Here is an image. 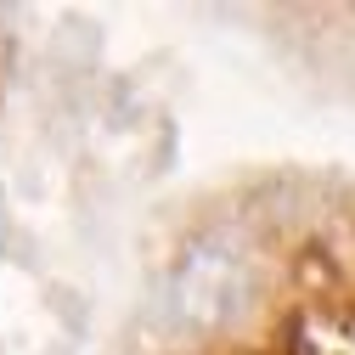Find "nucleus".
I'll list each match as a JSON object with an SVG mask.
<instances>
[{
	"mask_svg": "<svg viewBox=\"0 0 355 355\" xmlns=\"http://www.w3.org/2000/svg\"><path fill=\"white\" fill-rule=\"evenodd\" d=\"M248 293H254L248 254L226 237H198L164 282V310L187 333H214L248 310Z\"/></svg>",
	"mask_w": 355,
	"mask_h": 355,
	"instance_id": "nucleus-1",
	"label": "nucleus"
}]
</instances>
